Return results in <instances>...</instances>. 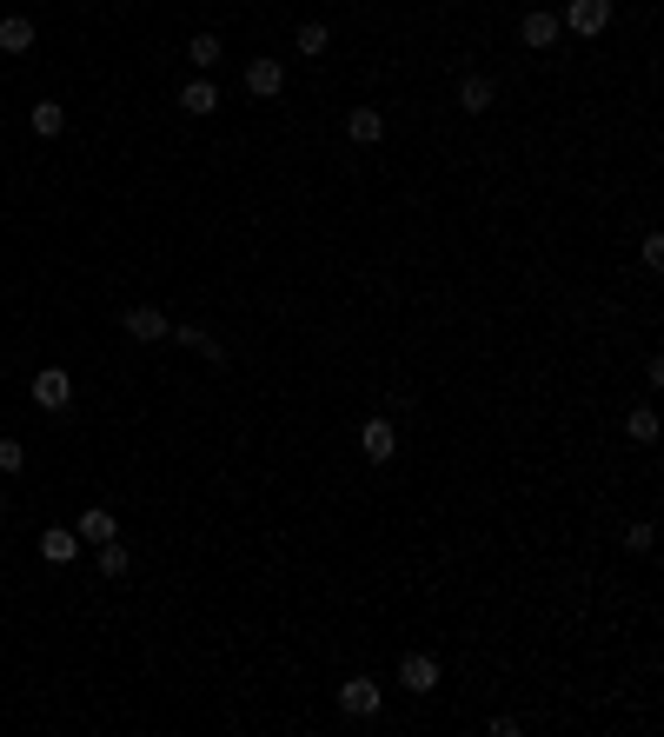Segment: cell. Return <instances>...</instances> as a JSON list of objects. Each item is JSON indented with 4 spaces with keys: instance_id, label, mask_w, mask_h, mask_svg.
I'll list each match as a JSON object with an SVG mask.
<instances>
[{
    "instance_id": "1",
    "label": "cell",
    "mask_w": 664,
    "mask_h": 737,
    "mask_svg": "<svg viewBox=\"0 0 664 737\" xmlns=\"http://www.w3.org/2000/svg\"><path fill=\"white\" fill-rule=\"evenodd\" d=\"M558 27H572V34H605L611 27V0H572V7H565V14H558Z\"/></svg>"
},
{
    "instance_id": "2",
    "label": "cell",
    "mask_w": 664,
    "mask_h": 737,
    "mask_svg": "<svg viewBox=\"0 0 664 737\" xmlns=\"http://www.w3.org/2000/svg\"><path fill=\"white\" fill-rule=\"evenodd\" d=\"M379 698H386V691H379L372 678H346V684H339V711H346V718H372Z\"/></svg>"
},
{
    "instance_id": "3",
    "label": "cell",
    "mask_w": 664,
    "mask_h": 737,
    "mask_svg": "<svg viewBox=\"0 0 664 737\" xmlns=\"http://www.w3.org/2000/svg\"><path fill=\"white\" fill-rule=\"evenodd\" d=\"M67 399H74V379H67V372H60V366L34 372V406H40V412H60V406H67Z\"/></svg>"
},
{
    "instance_id": "4",
    "label": "cell",
    "mask_w": 664,
    "mask_h": 737,
    "mask_svg": "<svg viewBox=\"0 0 664 737\" xmlns=\"http://www.w3.org/2000/svg\"><path fill=\"white\" fill-rule=\"evenodd\" d=\"M359 452H366L372 465H386L392 452H399V432H392V419H366V425H359Z\"/></svg>"
},
{
    "instance_id": "5",
    "label": "cell",
    "mask_w": 664,
    "mask_h": 737,
    "mask_svg": "<svg viewBox=\"0 0 664 737\" xmlns=\"http://www.w3.org/2000/svg\"><path fill=\"white\" fill-rule=\"evenodd\" d=\"M346 140H352V147L386 140V113H379V107H352V113H346Z\"/></svg>"
},
{
    "instance_id": "6",
    "label": "cell",
    "mask_w": 664,
    "mask_h": 737,
    "mask_svg": "<svg viewBox=\"0 0 664 737\" xmlns=\"http://www.w3.org/2000/svg\"><path fill=\"white\" fill-rule=\"evenodd\" d=\"M558 34H565V27H558V14H545V7L518 20V40H525V47H538V54H545V47H558Z\"/></svg>"
},
{
    "instance_id": "7",
    "label": "cell",
    "mask_w": 664,
    "mask_h": 737,
    "mask_svg": "<svg viewBox=\"0 0 664 737\" xmlns=\"http://www.w3.org/2000/svg\"><path fill=\"white\" fill-rule=\"evenodd\" d=\"M74 532H80V545H107V538L120 532V518H113L107 505H87V512L74 518Z\"/></svg>"
},
{
    "instance_id": "8",
    "label": "cell",
    "mask_w": 664,
    "mask_h": 737,
    "mask_svg": "<svg viewBox=\"0 0 664 737\" xmlns=\"http://www.w3.org/2000/svg\"><path fill=\"white\" fill-rule=\"evenodd\" d=\"M399 684H406V691H432V684H439V664L425 658V651H406V658H399Z\"/></svg>"
},
{
    "instance_id": "9",
    "label": "cell",
    "mask_w": 664,
    "mask_h": 737,
    "mask_svg": "<svg viewBox=\"0 0 664 737\" xmlns=\"http://www.w3.org/2000/svg\"><path fill=\"white\" fill-rule=\"evenodd\" d=\"M74 552H80V532H74V525H54V532H40V558H47V565H67Z\"/></svg>"
},
{
    "instance_id": "10",
    "label": "cell",
    "mask_w": 664,
    "mask_h": 737,
    "mask_svg": "<svg viewBox=\"0 0 664 737\" xmlns=\"http://www.w3.org/2000/svg\"><path fill=\"white\" fill-rule=\"evenodd\" d=\"M279 87H286V67H279V60H253V67H246V93H259V100H273Z\"/></svg>"
},
{
    "instance_id": "11",
    "label": "cell",
    "mask_w": 664,
    "mask_h": 737,
    "mask_svg": "<svg viewBox=\"0 0 664 737\" xmlns=\"http://www.w3.org/2000/svg\"><path fill=\"white\" fill-rule=\"evenodd\" d=\"M120 326H127V339H166V326H173V319L153 313V306H133V313L120 319Z\"/></svg>"
},
{
    "instance_id": "12",
    "label": "cell",
    "mask_w": 664,
    "mask_h": 737,
    "mask_svg": "<svg viewBox=\"0 0 664 737\" xmlns=\"http://www.w3.org/2000/svg\"><path fill=\"white\" fill-rule=\"evenodd\" d=\"M492 100H498V87H492L485 74H465V80H459V107H465V113H492Z\"/></svg>"
},
{
    "instance_id": "13",
    "label": "cell",
    "mask_w": 664,
    "mask_h": 737,
    "mask_svg": "<svg viewBox=\"0 0 664 737\" xmlns=\"http://www.w3.org/2000/svg\"><path fill=\"white\" fill-rule=\"evenodd\" d=\"M27 47H34V20L7 14V20H0V54H27Z\"/></svg>"
},
{
    "instance_id": "14",
    "label": "cell",
    "mask_w": 664,
    "mask_h": 737,
    "mask_svg": "<svg viewBox=\"0 0 664 737\" xmlns=\"http://www.w3.org/2000/svg\"><path fill=\"white\" fill-rule=\"evenodd\" d=\"M27 127H34V133H40V140H54V133H60V127H67V107H60V100H40V107H34V113H27Z\"/></svg>"
},
{
    "instance_id": "15",
    "label": "cell",
    "mask_w": 664,
    "mask_h": 737,
    "mask_svg": "<svg viewBox=\"0 0 664 737\" xmlns=\"http://www.w3.org/2000/svg\"><path fill=\"white\" fill-rule=\"evenodd\" d=\"M180 107H186V113H213V107H220L213 80H193V87H180Z\"/></svg>"
},
{
    "instance_id": "16",
    "label": "cell",
    "mask_w": 664,
    "mask_h": 737,
    "mask_svg": "<svg viewBox=\"0 0 664 737\" xmlns=\"http://www.w3.org/2000/svg\"><path fill=\"white\" fill-rule=\"evenodd\" d=\"M127 545H120V538H107V545H100V578H127Z\"/></svg>"
},
{
    "instance_id": "17",
    "label": "cell",
    "mask_w": 664,
    "mask_h": 737,
    "mask_svg": "<svg viewBox=\"0 0 664 737\" xmlns=\"http://www.w3.org/2000/svg\"><path fill=\"white\" fill-rule=\"evenodd\" d=\"M625 432H631V445H651V439H658V412H651V406H638V412L625 419Z\"/></svg>"
},
{
    "instance_id": "18",
    "label": "cell",
    "mask_w": 664,
    "mask_h": 737,
    "mask_svg": "<svg viewBox=\"0 0 664 737\" xmlns=\"http://www.w3.org/2000/svg\"><path fill=\"white\" fill-rule=\"evenodd\" d=\"M173 332V339H180V346H193V352H206V359H213V366H220V346H213V339H206L200 326H166Z\"/></svg>"
},
{
    "instance_id": "19",
    "label": "cell",
    "mask_w": 664,
    "mask_h": 737,
    "mask_svg": "<svg viewBox=\"0 0 664 737\" xmlns=\"http://www.w3.org/2000/svg\"><path fill=\"white\" fill-rule=\"evenodd\" d=\"M186 60H193V67H200V74H206V67L220 60V40H213V34H193V47H186Z\"/></svg>"
},
{
    "instance_id": "20",
    "label": "cell",
    "mask_w": 664,
    "mask_h": 737,
    "mask_svg": "<svg viewBox=\"0 0 664 737\" xmlns=\"http://www.w3.org/2000/svg\"><path fill=\"white\" fill-rule=\"evenodd\" d=\"M326 27H319V20H306V27H299V54H326Z\"/></svg>"
},
{
    "instance_id": "21",
    "label": "cell",
    "mask_w": 664,
    "mask_h": 737,
    "mask_svg": "<svg viewBox=\"0 0 664 737\" xmlns=\"http://www.w3.org/2000/svg\"><path fill=\"white\" fill-rule=\"evenodd\" d=\"M27 465V445L20 439H0V472H20Z\"/></svg>"
}]
</instances>
